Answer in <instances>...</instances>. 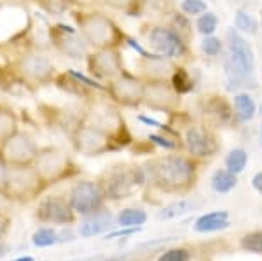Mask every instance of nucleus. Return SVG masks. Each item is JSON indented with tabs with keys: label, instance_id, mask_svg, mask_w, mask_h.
Returning <instances> with one entry per match:
<instances>
[{
	"label": "nucleus",
	"instance_id": "1",
	"mask_svg": "<svg viewBox=\"0 0 262 261\" xmlns=\"http://www.w3.org/2000/svg\"><path fill=\"white\" fill-rule=\"evenodd\" d=\"M70 18L91 49L126 48L129 35L107 12L95 7H75L70 12Z\"/></svg>",
	"mask_w": 262,
	"mask_h": 261
},
{
	"label": "nucleus",
	"instance_id": "2",
	"mask_svg": "<svg viewBox=\"0 0 262 261\" xmlns=\"http://www.w3.org/2000/svg\"><path fill=\"white\" fill-rule=\"evenodd\" d=\"M147 180L163 191H185L196 179V163L184 154H166L150 159L145 165Z\"/></svg>",
	"mask_w": 262,
	"mask_h": 261
},
{
	"label": "nucleus",
	"instance_id": "3",
	"mask_svg": "<svg viewBox=\"0 0 262 261\" xmlns=\"http://www.w3.org/2000/svg\"><path fill=\"white\" fill-rule=\"evenodd\" d=\"M82 121L107 133L121 149L133 144V135L122 116L121 107L114 104L107 95L100 93L86 100L82 107Z\"/></svg>",
	"mask_w": 262,
	"mask_h": 261
},
{
	"label": "nucleus",
	"instance_id": "4",
	"mask_svg": "<svg viewBox=\"0 0 262 261\" xmlns=\"http://www.w3.org/2000/svg\"><path fill=\"white\" fill-rule=\"evenodd\" d=\"M7 72L28 91H39L40 88L53 86L58 69L48 54L37 49H25L12 58Z\"/></svg>",
	"mask_w": 262,
	"mask_h": 261
},
{
	"label": "nucleus",
	"instance_id": "5",
	"mask_svg": "<svg viewBox=\"0 0 262 261\" xmlns=\"http://www.w3.org/2000/svg\"><path fill=\"white\" fill-rule=\"evenodd\" d=\"M227 42V58L226 72L232 83H245L255 70V53L250 42L239 33L236 28H229L226 33Z\"/></svg>",
	"mask_w": 262,
	"mask_h": 261
},
{
	"label": "nucleus",
	"instance_id": "6",
	"mask_svg": "<svg viewBox=\"0 0 262 261\" xmlns=\"http://www.w3.org/2000/svg\"><path fill=\"white\" fill-rule=\"evenodd\" d=\"M147 183V172L143 167L137 165H116L107 170L100 184L103 188L105 198L124 200L133 195L135 189Z\"/></svg>",
	"mask_w": 262,
	"mask_h": 261
},
{
	"label": "nucleus",
	"instance_id": "7",
	"mask_svg": "<svg viewBox=\"0 0 262 261\" xmlns=\"http://www.w3.org/2000/svg\"><path fill=\"white\" fill-rule=\"evenodd\" d=\"M48 41L58 54L74 62H86L88 54L91 53L90 44L77 30V27L65 23V21H56L49 25Z\"/></svg>",
	"mask_w": 262,
	"mask_h": 261
},
{
	"label": "nucleus",
	"instance_id": "8",
	"mask_svg": "<svg viewBox=\"0 0 262 261\" xmlns=\"http://www.w3.org/2000/svg\"><path fill=\"white\" fill-rule=\"evenodd\" d=\"M33 167L37 168V172L48 186L63 183V180L72 179L74 175L79 174L77 163L56 146L40 147L39 156H37Z\"/></svg>",
	"mask_w": 262,
	"mask_h": 261
},
{
	"label": "nucleus",
	"instance_id": "9",
	"mask_svg": "<svg viewBox=\"0 0 262 261\" xmlns=\"http://www.w3.org/2000/svg\"><path fill=\"white\" fill-rule=\"evenodd\" d=\"M46 188L48 184L33 165H11L2 196L14 202H30L39 198Z\"/></svg>",
	"mask_w": 262,
	"mask_h": 261
},
{
	"label": "nucleus",
	"instance_id": "10",
	"mask_svg": "<svg viewBox=\"0 0 262 261\" xmlns=\"http://www.w3.org/2000/svg\"><path fill=\"white\" fill-rule=\"evenodd\" d=\"M69 135L74 149L84 156H101V154L121 149L107 133H103L101 130L86 123V121H81Z\"/></svg>",
	"mask_w": 262,
	"mask_h": 261
},
{
	"label": "nucleus",
	"instance_id": "11",
	"mask_svg": "<svg viewBox=\"0 0 262 261\" xmlns=\"http://www.w3.org/2000/svg\"><path fill=\"white\" fill-rule=\"evenodd\" d=\"M107 91L105 95L117 104L121 109H138L142 107L143 90H145V81L138 74L129 72L128 69L116 79L105 83Z\"/></svg>",
	"mask_w": 262,
	"mask_h": 261
},
{
	"label": "nucleus",
	"instance_id": "12",
	"mask_svg": "<svg viewBox=\"0 0 262 261\" xmlns=\"http://www.w3.org/2000/svg\"><path fill=\"white\" fill-rule=\"evenodd\" d=\"M145 42L150 51L170 60H184L189 56V42H185L170 25H150L145 30Z\"/></svg>",
	"mask_w": 262,
	"mask_h": 261
},
{
	"label": "nucleus",
	"instance_id": "13",
	"mask_svg": "<svg viewBox=\"0 0 262 261\" xmlns=\"http://www.w3.org/2000/svg\"><path fill=\"white\" fill-rule=\"evenodd\" d=\"M88 74H91L100 83H108L126 70L122 49L107 48V49H91L86 58Z\"/></svg>",
	"mask_w": 262,
	"mask_h": 261
},
{
	"label": "nucleus",
	"instance_id": "14",
	"mask_svg": "<svg viewBox=\"0 0 262 261\" xmlns=\"http://www.w3.org/2000/svg\"><path fill=\"white\" fill-rule=\"evenodd\" d=\"M67 198H69L75 214L88 216V214L103 209L105 193L100 183L82 179V180H77V183L70 188Z\"/></svg>",
	"mask_w": 262,
	"mask_h": 261
},
{
	"label": "nucleus",
	"instance_id": "15",
	"mask_svg": "<svg viewBox=\"0 0 262 261\" xmlns=\"http://www.w3.org/2000/svg\"><path fill=\"white\" fill-rule=\"evenodd\" d=\"M182 95L171 86L170 81H150L145 83L142 105L150 111L173 114L180 109Z\"/></svg>",
	"mask_w": 262,
	"mask_h": 261
},
{
	"label": "nucleus",
	"instance_id": "16",
	"mask_svg": "<svg viewBox=\"0 0 262 261\" xmlns=\"http://www.w3.org/2000/svg\"><path fill=\"white\" fill-rule=\"evenodd\" d=\"M0 151L9 165H33L39 156L40 147L30 133L19 128L0 146Z\"/></svg>",
	"mask_w": 262,
	"mask_h": 261
},
{
	"label": "nucleus",
	"instance_id": "17",
	"mask_svg": "<svg viewBox=\"0 0 262 261\" xmlns=\"http://www.w3.org/2000/svg\"><path fill=\"white\" fill-rule=\"evenodd\" d=\"M184 146L191 158H212L219 151L213 130L206 123H191L184 132Z\"/></svg>",
	"mask_w": 262,
	"mask_h": 261
},
{
	"label": "nucleus",
	"instance_id": "18",
	"mask_svg": "<svg viewBox=\"0 0 262 261\" xmlns=\"http://www.w3.org/2000/svg\"><path fill=\"white\" fill-rule=\"evenodd\" d=\"M35 217L46 225H70L75 219V212L72 209L69 198H63L60 195L42 196L37 204Z\"/></svg>",
	"mask_w": 262,
	"mask_h": 261
},
{
	"label": "nucleus",
	"instance_id": "19",
	"mask_svg": "<svg viewBox=\"0 0 262 261\" xmlns=\"http://www.w3.org/2000/svg\"><path fill=\"white\" fill-rule=\"evenodd\" d=\"M179 67V62L170 60V58L158 54L154 51H147L137 58V70L138 75L145 83L150 81H170L173 72Z\"/></svg>",
	"mask_w": 262,
	"mask_h": 261
},
{
	"label": "nucleus",
	"instance_id": "20",
	"mask_svg": "<svg viewBox=\"0 0 262 261\" xmlns=\"http://www.w3.org/2000/svg\"><path fill=\"white\" fill-rule=\"evenodd\" d=\"M201 112L206 119V125L227 126L234 123V109L232 102L224 95H206L201 100Z\"/></svg>",
	"mask_w": 262,
	"mask_h": 261
},
{
	"label": "nucleus",
	"instance_id": "21",
	"mask_svg": "<svg viewBox=\"0 0 262 261\" xmlns=\"http://www.w3.org/2000/svg\"><path fill=\"white\" fill-rule=\"evenodd\" d=\"M112 223H114L112 214L105 209H100V210H96V212H91V214H88V216H84V219L81 221V225H79V235H81L82 238L96 237V235L105 233V231L112 226Z\"/></svg>",
	"mask_w": 262,
	"mask_h": 261
},
{
	"label": "nucleus",
	"instance_id": "22",
	"mask_svg": "<svg viewBox=\"0 0 262 261\" xmlns=\"http://www.w3.org/2000/svg\"><path fill=\"white\" fill-rule=\"evenodd\" d=\"M229 214L226 210H215V212L203 214L201 217H198V221L194 223V230L200 233H212V231H221L229 228Z\"/></svg>",
	"mask_w": 262,
	"mask_h": 261
},
{
	"label": "nucleus",
	"instance_id": "23",
	"mask_svg": "<svg viewBox=\"0 0 262 261\" xmlns=\"http://www.w3.org/2000/svg\"><path fill=\"white\" fill-rule=\"evenodd\" d=\"M98 4L129 18H140L147 9L149 0H98Z\"/></svg>",
	"mask_w": 262,
	"mask_h": 261
},
{
	"label": "nucleus",
	"instance_id": "24",
	"mask_svg": "<svg viewBox=\"0 0 262 261\" xmlns=\"http://www.w3.org/2000/svg\"><path fill=\"white\" fill-rule=\"evenodd\" d=\"M232 109H234V119L238 123H248L257 114L255 100L247 91H242V93H236L232 96Z\"/></svg>",
	"mask_w": 262,
	"mask_h": 261
},
{
	"label": "nucleus",
	"instance_id": "25",
	"mask_svg": "<svg viewBox=\"0 0 262 261\" xmlns=\"http://www.w3.org/2000/svg\"><path fill=\"white\" fill-rule=\"evenodd\" d=\"M19 130V117L18 112L9 104L0 102V146L9 138L12 133Z\"/></svg>",
	"mask_w": 262,
	"mask_h": 261
},
{
	"label": "nucleus",
	"instance_id": "26",
	"mask_svg": "<svg viewBox=\"0 0 262 261\" xmlns=\"http://www.w3.org/2000/svg\"><path fill=\"white\" fill-rule=\"evenodd\" d=\"M212 189L219 195H226V193H231L232 189L238 186V175L229 172L227 168H219V170L213 172L212 175Z\"/></svg>",
	"mask_w": 262,
	"mask_h": 261
},
{
	"label": "nucleus",
	"instance_id": "27",
	"mask_svg": "<svg viewBox=\"0 0 262 261\" xmlns=\"http://www.w3.org/2000/svg\"><path fill=\"white\" fill-rule=\"evenodd\" d=\"M33 2L39 6V9L44 11L48 16H53V18L70 14L75 9L74 0H33Z\"/></svg>",
	"mask_w": 262,
	"mask_h": 261
},
{
	"label": "nucleus",
	"instance_id": "28",
	"mask_svg": "<svg viewBox=\"0 0 262 261\" xmlns=\"http://www.w3.org/2000/svg\"><path fill=\"white\" fill-rule=\"evenodd\" d=\"M194 207H196V204L191 200H185V198L175 200V202H171V204H168L163 210H159L158 219H161V221L175 219V217H180V216H184V214H189Z\"/></svg>",
	"mask_w": 262,
	"mask_h": 261
},
{
	"label": "nucleus",
	"instance_id": "29",
	"mask_svg": "<svg viewBox=\"0 0 262 261\" xmlns=\"http://www.w3.org/2000/svg\"><path fill=\"white\" fill-rule=\"evenodd\" d=\"M147 221V212L143 209H122L117 216V225L122 228H140Z\"/></svg>",
	"mask_w": 262,
	"mask_h": 261
},
{
	"label": "nucleus",
	"instance_id": "30",
	"mask_svg": "<svg viewBox=\"0 0 262 261\" xmlns=\"http://www.w3.org/2000/svg\"><path fill=\"white\" fill-rule=\"evenodd\" d=\"M170 83L180 95H187L194 90V79H192L191 72H189L185 67H182L180 63H179V67H177L175 72H173Z\"/></svg>",
	"mask_w": 262,
	"mask_h": 261
},
{
	"label": "nucleus",
	"instance_id": "31",
	"mask_svg": "<svg viewBox=\"0 0 262 261\" xmlns=\"http://www.w3.org/2000/svg\"><path fill=\"white\" fill-rule=\"evenodd\" d=\"M170 27L175 30L179 35L184 39L185 42H189L191 44L192 42V37H194V30H192V23H191V18L189 16H185L184 12H173L171 19H170Z\"/></svg>",
	"mask_w": 262,
	"mask_h": 261
},
{
	"label": "nucleus",
	"instance_id": "32",
	"mask_svg": "<svg viewBox=\"0 0 262 261\" xmlns=\"http://www.w3.org/2000/svg\"><path fill=\"white\" fill-rule=\"evenodd\" d=\"M247 163H248V153L243 147H234L226 156V168L236 175L242 174L245 170V167H247Z\"/></svg>",
	"mask_w": 262,
	"mask_h": 261
},
{
	"label": "nucleus",
	"instance_id": "33",
	"mask_svg": "<svg viewBox=\"0 0 262 261\" xmlns=\"http://www.w3.org/2000/svg\"><path fill=\"white\" fill-rule=\"evenodd\" d=\"M234 27L239 33L255 35L259 32V21H257L248 11H236L234 14Z\"/></svg>",
	"mask_w": 262,
	"mask_h": 261
},
{
	"label": "nucleus",
	"instance_id": "34",
	"mask_svg": "<svg viewBox=\"0 0 262 261\" xmlns=\"http://www.w3.org/2000/svg\"><path fill=\"white\" fill-rule=\"evenodd\" d=\"M58 242H60V233L53 226H40L32 235V244L35 247H39V249H42V247H51Z\"/></svg>",
	"mask_w": 262,
	"mask_h": 261
},
{
	"label": "nucleus",
	"instance_id": "35",
	"mask_svg": "<svg viewBox=\"0 0 262 261\" xmlns=\"http://www.w3.org/2000/svg\"><path fill=\"white\" fill-rule=\"evenodd\" d=\"M194 27H196V32L201 33L203 37H208V35H213L215 32H217L219 28V18L217 14L212 11H206L200 14L196 18V23H194Z\"/></svg>",
	"mask_w": 262,
	"mask_h": 261
},
{
	"label": "nucleus",
	"instance_id": "36",
	"mask_svg": "<svg viewBox=\"0 0 262 261\" xmlns=\"http://www.w3.org/2000/svg\"><path fill=\"white\" fill-rule=\"evenodd\" d=\"M179 137H170L166 135V133H149L147 135V140L150 142V144L158 146V147H163V149H168V151H173V149H179L180 142L177 140Z\"/></svg>",
	"mask_w": 262,
	"mask_h": 261
},
{
	"label": "nucleus",
	"instance_id": "37",
	"mask_svg": "<svg viewBox=\"0 0 262 261\" xmlns=\"http://www.w3.org/2000/svg\"><path fill=\"white\" fill-rule=\"evenodd\" d=\"M180 11L189 18H198L200 14L208 11V6H206L205 0H182Z\"/></svg>",
	"mask_w": 262,
	"mask_h": 261
},
{
	"label": "nucleus",
	"instance_id": "38",
	"mask_svg": "<svg viewBox=\"0 0 262 261\" xmlns=\"http://www.w3.org/2000/svg\"><path fill=\"white\" fill-rule=\"evenodd\" d=\"M224 49V42L215 35H208V37H203L201 41V51L210 58H215L222 53Z\"/></svg>",
	"mask_w": 262,
	"mask_h": 261
},
{
	"label": "nucleus",
	"instance_id": "39",
	"mask_svg": "<svg viewBox=\"0 0 262 261\" xmlns=\"http://www.w3.org/2000/svg\"><path fill=\"white\" fill-rule=\"evenodd\" d=\"M242 247L248 252L262 254V231H252L242 238Z\"/></svg>",
	"mask_w": 262,
	"mask_h": 261
},
{
	"label": "nucleus",
	"instance_id": "40",
	"mask_svg": "<svg viewBox=\"0 0 262 261\" xmlns=\"http://www.w3.org/2000/svg\"><path fill=\"white\" fill-rule=\"evenodd\" d=\"M158 261H191V254L187 249L175 247V249H168L159 256Z\"/></svg>",
	"mask_w": 262,
	"mask_h": 261
},
{
	"label": "nucleus",
	"instance_id": "41",
	"mask_svg": "<svg viewBox=\"0 0 262 261\" xmlns=\"http://www.w3.org/2000/svg\"><path fill=\"white\" fill-rule=\"evenodd\" d=\"M9 162L6 159V156L2 154L0 151V196L4 195V189H6V184H7V175H9Z\"/></svg>",
	"mask_w": 262,
	"mask_h": 261
},
{
	"label": "nucleus",
	"instance_id": "42",
	"mask_svg": "<svg viewBox=\"0 0 262 261\" xmlns=\"http://www.w3.org/2000/svg\"><path fill=\"white\" fill-rule=\"evenodd\" d=\"M137 119H138V121H142V123H143V125H147V126H154V128L161 130V132H164V128H166V125L161 123V121L154 119V117H149V116H145V114H138V116H137Z\"/></svg>",
	"mask_w": 262,
	"mask_h": 261
},
{
	"label": "nucleus",
	"instance_id": "43",
	"mask_svg": "<svg viewBox=\"0 0 262 261\" xmlns=\"http://www.w3.org/2000/svg\"><path fill=\"white\" fill-rule=\"evenodd\" d=\"M9 226H11L9 216H6L4 212H0V242H2V238L7 235V231H9Z\"/></svg>",
	"mask_w": 262,
	"mask_h": 261
},
{
	"label": "nucleus",
	"instance_id": "44",
	"mask_svg": "<svg viewBox=\"0 0 262 261\" xmlns=\"http://www.w3.org/2000/svg\"><path fill=\"white\" fill-rule=\"evenodd\" d=\"M140 231V228H128V230H117L107 235V238H116V237H128V235H135Z\"/></svg>",
	"mask_w": 262,
	"mask_h": 261
},
{
	"label": "nucleus",
	"instance_id": "45",
	"mask_svg": "<svg viewBox=\"0 0 262 261\" xmlns=\"http://www.w3.org/2000/svg\"><path fill=\"white\" fill-rule=\"evenodd\" d=\"M252 186H253V189H255L257 193H259V195H262V170H260V172H257V174L253 175Z\"/></svg>",
	"mask_w": 262,
	"mask_h": 261
},
{
	"label": "nucleus",
	"instance_id": "46",
	"mask_svg": "<svg viewBox=\"0 0 262 261\" xmlns=\"http://www.w3.org/2000/svg\"><path fill=\"white\" fill-rule=\"evenodd\" d=\"M9 251H11L9 244H6V242H0V259H2V258H6V256L9 254Z\"/></svg>",
	"mask_w": 262,
	"mask_h": 261
},
{
	"label": "nucleus",
	"instance_id": "47",
	"mask_svg": "<svg viewBox=\"0 0 262 261\" xmlns=\"http://www.w3.org/2000/svg\"><path fill=\"white\" fill-rule=\"evenodd\" d=\"M14 261H35L32 256H21V258H16Z\"/></svg>",
	"mask_w": 262,
	"mask_h": 261
},
{
	"label": "nucleus",
	"instance_id": "48",
	"mask_svg": "<svg viewBox=\"0 0 262 261\" xmlns=\"http://www.w3.org/2000/svg\"><path fill=\"white\" fill-rule=\"evenodd\" d=\"M107 261H122V258H111V259H107Z\"/></svg>",
	"mask_w": 262,
	"mask_h": 261
},
{
	"label": "nucleus",
	"instance_id": "49",
	"mask_svg": "<svg viewBox=\"0 0 262 261\" xmlns=\"http://www.w3.org/2000/svg\"><path fill=\"white\" fill-rule=\"evenodd\" d=\"M2 9H4V2L0 0V11H2Z\"/></svg>",
	"mask_w": 262,
	"mask_h": 261
},
{
	"label": "nucleus",
	"instance_id": "50",
	"mask_svg": "<svg viewBox=\"0 0 262 261\" xmlns=\"http://www.w3.org/2000/svg\"><path fill=\"white\" fill-rule=\"evenodd\" d=\"M260 25H262V11H260Z\"/></svg>",
	"mask_w": 262,
	"mask_h": 261
}]
</instances>
